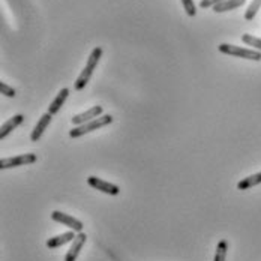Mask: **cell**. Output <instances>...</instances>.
<instances>
[{
	"instance_id": "obj_1",
	"label": "cell",
	"mask_w": 261,
	"mask_h": 261,
	"mask_svg": "<svg viewBox=\"0 0 261 261\" xmlns=\"http://www.w3.org/2000/svg\"><path fill=\"white\" fill-rule=\"evenodd\" d=\"M102 54H104V50H102L101 47H95L93 51L90 53V56H89V59H87V62H86V66L83 68V71L80 72L79 79L75 80V83H74L75 90H83V89L89 84V81H90L92 75H93V71H95V68L98 66V63H99Z\"/></svg>"
},
{
	"instance_id": "obj_2",
	"label": "cell",
	"mask_w": 261,
	"mask_h": 261,
	"mask_svg": "<svg viewBox=\"0 0 261 261\" xmlns=\"http://www.w3.org/2000/svg\"><path fill=\"white\" fill-rule=\"evenodd\" d=\"M111 123H113V116L111 114H102V116H99V117H96V119H93V120H90V122H87L84 125L72 128L69 130V137L71 138H79V137H83V135H86V134H89L92 130L108 126Z\"/></svg>"
},
{
	"instance_id": "obj_3",
	"label": "cell",
	"mask_w": 261,
	"mask_h": 261,
	"mask_svg": "<svg viewBox=\"0 0 261 261\" xmlns=\"http://www.w3.org/2000/svg\"><path fill=\"white\" fill-rule=\"evenodd\" d=\"M218 50L222 54L234 56L239 59H246V60H254V62H260L261 60V51H257L254 48H245V47L231 45V44H219Z\"/></svg>"
},
{
	"instance_id": "obj_4",
	"label": "cell",
	"mask_w": 261,
	"mask_h": 261,
	"mask_svg": "<svg viewBox=\"0 0 261 261\" xmlns=\"http://www.w3.org/2000/svg\"><path fill=\"white\" fill-rule=\"evenodd\" d=\"M38 161V156L35 153H24V155H17V156L3 158L0 159V168L8 170V168H15V167H23L30 165Z\"/></svg>"
},
{
	"instance_id": "obj_5",
	"label": "cell",
	"mask_w": 261,
	"mask_h": 261,
	"mask_svg": "<svg viewBox=\"0 0 261 261\" xmlns=\"http://www.w3.org/2000/svg\"><path fill=\"white\" fill-rule=\"evenodd\" d=\"M51 219L59 222V224H63L65 227H69L71 230L77 231V233H83V222L79 221L77 218L71 216V215H66L63 212H59V210H54L51 213Z\"/></svg>"
},
{
	"instance_id": "obj_6",
	"label": "cell",
	"mask_w": 261,
	"mask_h": 261,
	"mask_svg": "<svg viewBox=\"0 0 261 261\" xmlns=\"http://www.w3.org/2000/svg\"><path fill=\"white\" fill-rule=\"evenodd\" d=\"M99 116H102V107H101V105H95V107L89 108V110L84 111V113L75 114V116L71 119V122H72L75 126H80V125H84V123H87V122H90V120H93V119H96V117H99Z\"/></svg>"
},
{
	"instance_id": "obj_7",
	"label": "cell",
	"mask_w": 261,
	"mask_h": 261,
	"mask_svg": "<svg viewBox=\"0 0 261 261\" xmlns=\"http://www.w3.org/2000/svg\"><path fill=\"white\" fill-rule=\"evenodd\" d=\"M87 183H89L92 188H95V189H98V191H101V192H104V194H108V195H117V194L120 192V189H119L117 185L105 182V180L96 177V176H90V177L87 179Z\"/></svg>"
},
{
	"instance_id": "obj_8",
	"label": "cell",
	"mask_w": 261,
	"mask_h": 261,
	"mask_svg": "<svg viewBox=\"0 0 261 261\" xmlns=\"http://www.w3.org/2000/svg\"><path fill=\"white\" fill-rule=\"evenodd\" d=\"M51 120H53V114H50V113H45V114H42V116H41V119L38 120V123H36L35 129L32 130V134H30V140H32L33 143H36V141H39V140H41V137H42L44 130L47 129V126L51 123Z\"/></svg>"
},
{
	"instance_id": "obj_9",
	"label": "cell",
	"mask_w": 261,
	"mask_h": 261,
	"mask_svg": "<svg viewBox=\"0 0 261 261\" xmlns=\"http://www.w3.org/2000/svg\"><path fill=\"white\" fill-rule=\"evenodd\" d=\"M86 240H87V236L84 234V233H79V234L75 236V239L72 240V245H71V248H69V251H68L66 257H65V261L77 260L80 255V251L83 249V246H84Z\"/></svg>"
},
{
	"instance_id": "obj_10",
	"label": "cell",
	"mask_w": 261,
	"mask_h": 261,
	"mask_svg": "<svg viewBox=\"0 0 261 261\" xmlns=\"http://www.w3.org/2000/svg\"><path fill=\"white\" fill-rule=\"evenodd\" d=\"M23 120H24V116H23V114H15V116H12L9 120H6V122L2 125V128H0V140H5V137L9 135L17 126H20V125L23 123Z\"/></svg>"
},
{
	"instance_id": "obj_11",
	"label": "cell",
	"mask_w": 261,
	"mask_h": 261,
	"mask_svg": "<svg viewBox=\"0 0 261 261\" xmlns=\"http://www.w3.org/2000/svg\"><path fill=\"white\" fill-rule=\"evenodd\" d=\"M74 239H75V231H74V230L66 231V233H63V234H59L56 236V237L48 239V240H47V248L56 249V248H59V246H62V245H65V243L72 242Z\"/></svg>"
},
{
	"instance_id": "obj_12",
	"label": "cell",
	"mask_w": 261,
	"mask_h": 261,
	"mask_svg": "<svg viewBox=\"0 0 261 261\" xmlns=\"http://www.w3.org/2000/svg\"><path fill=\"white\" fill-rule=\"evenodd\" d=\"M68 96H69V89L68 87H63L59 93H57V96L53 99V102L50 104V107H48V113L50 114H56V113H59V110L63 107V104H65V101L68 99Z\"/></svg>"
},
{
	"instance_id": "obj_13",
	"label": "cell",
	"mask_w": 261,
	"mask_h": 261,
	"mask_svg": "<svg viewBox=\"0 0 261 261\" xmlns=\"http://www.w3.org/2000/svg\"><path fill=\"white\" fill-rule=\"evenodd\" d=\"M246 3V0H225L219 5H216L213 8V11L216 14H221V12H228V11H233V9H237L240 6H243Z\"/></svg>"
},
{
	"instance_id": "obj_14",
	"label": "cell",
	"mask_w": 261,
	"mask_h": 261,
	"mask_svg": "<svg viewBox=\"0 0 261 261\" xmlns=\"http://www.w3.org/2000/svg\"><path fill=\"white\" fill-rule=\"evenodd\" d=\"M260 183L261 171L260 173L252 174V176H248V177H245V179H242L240 182L237 183V189H239V191H248L249 188H254V186H257V185H260Z\"/></svg>"
},
{
	"instance_id": "obj_15",
	"label": "cell",
	"mask_w": 261,
	"mask_h": 261,
	"mask_svg": "<svg viewBox=\"0 0 261 261\" xmlns=\"http://www.w3.org/2000/svg\"><path fill=\"white\" fill-rule=\"evenodd\" d=\"M260 9H261V0H252V2L248 5L246 11H245V20H246V21H252V20L255 18L257 12H258Z\"/></svg>"
},
{
	"instance_id": "obj_16",
	"label": "cell",
	"mask_w": 261,
	"mask_h": 261,
	"mask_svg": "<svg viewBox=\"0 0 261 261\" xmlns=\"http://www.w3.org/2000/svg\"><path fill=\"white\" fill-rule=\"evenodd\" d=\"M242 42L243 44H246L248 47H252L254 50H257V51H261V38H257V36H254V35H248V33H245V35H242Z\"/></svg>"
},
{
	"instance_id": "obj_17",
	"label": "cell",
	"mask_w": 261,
	"mask_h": 261,
	"mask_svg": "<svg viewBox=\"0 0 261 261\" xmlns=\"http://www.w3.org/2000/svg\"><path fill=\"white\" fill-rule=\"evenodd\" d=\"M227 251H228V243L227 240H221L216 246V254L213 261H225L227 258Z\"/></svg>"
},
{
	"instance_id": "obj_18",
	"label": "cell",
	"mask_w": 261,
	"mask_h": 261,
	"mask_svg": "<svg viewBox=\"0 0 261 261\" xmlns=\"http://www.w3.org/2000/svg\"><path fill=\"white\" fill-rule=\"evenodd\" d=\"M180 2H182V6L185 12H186V15H189V17L197 15V5H195L194 0H180Z\"/></svg>"
},
{
	"instance_id": "obj_19",
	"label": "cell",
	"mask_w": 261,
	"mask_h": 261,
	"mask_svg": "<svg viewBox=\"0 0 261 261\" xmlns=\"http://www.w3.org/2000/svg\"><path fill=\"white\" fill-rule=\"evenodd\" d=\"M0 93H2V95H5L6 98H14V96L17 95L15 89H14V87H11L9 84H6L5 81H0Z\"/></svg>"
},
{
	"instance_id": "obj_20",
	"label": "cell",
	"mask_w": 261,
	"mask_h": 261,
	"mask_svg": "<svg viewBox=\"0 0 261 261\" xmlns=\"http://www.w3.org/2000/svg\"><path fill=\"white\" fill-rule=\"evenodd\" d=\"M222 2H225V0H201L200 2V8L201 9H209V8H215L216 5H219Z\"/></svg>"
}]
</instances>
